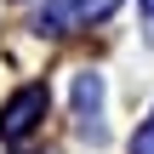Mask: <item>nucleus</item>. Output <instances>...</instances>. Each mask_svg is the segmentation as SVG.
I'll list each match as a JSON object with an SVG mask.
<instances>
[{
	"label": "nucleus",
	"mask_w": 154,
	"mask_h": 154,
	"mask_svg": "<svg viewBox=\"0 0 154 154\" xmlns=\"http://www.w3.org/2000/svg\"><path fill=\"white\" fill-rule=\"evenodd\" d=\"M40 120H46V86H23V91L0 109V137H6V143H23Z\"/></svg>",
	"instance_id": "nucleus-1"
},
{
	"label": "nucleus",
	"mask_w": 154,
	"mask_h": 154,
	"mask_svg": "<svg viewBox=\"0 0 154 154\" xmlns=\"http://www.w3.org/2000/svg\"><path fill=\"white\" fill-rule=\"evenodd\" d=\"M131 154H154V114L137 126V137H131Z\"/></svg>",
	"instance_id": "nucleus-2"
},
{
	"label": "nucleus",
	"mask_w": 154,
	"mask_h": 154,
	"mask_svg": "<svg viewBox=\"0 0 154 154\" xmlns=\"http://www.w3.org/2000/svg\"><path fill=\"white\" fill-rule=\"evenodd\" d=\"M143 6H149V11H154V0H143Z\"/></svg>",
	"instance_id": "nucleus-3"
}]
</instances>
